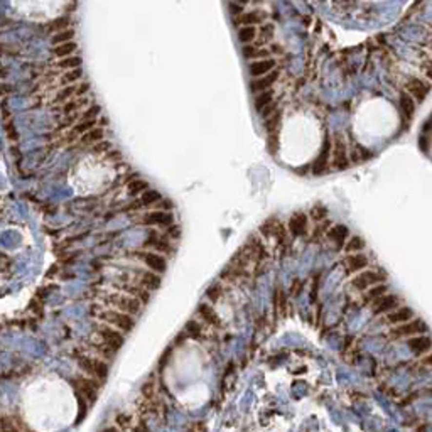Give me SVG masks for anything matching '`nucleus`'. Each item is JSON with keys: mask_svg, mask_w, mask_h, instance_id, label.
Here are the masks:
<instances>
[{"mask_svg": "<svg viewBox=\"0 0 432 432\" xmlns=\"http://www.w3.org/2000/svg\"><path fill=\"white\" fill-rule=\"evenodd\" d=\"M301 289H302V282L301 280H294V284H292V291H291L292 297H295V295L301 294Z\"/></svg>", "mask_w": 432, "mask_h": 432, "instance_id": "obj_55", "label": "nucleus"}, {"mask_svg": "<svg viewBox=\"0 0 432 432\" xmlns=\"http://www.w3.org/2000/svg\"><path fill=\"white\" fill-rule=\"evenodd\" d=\"M160 201H162V195L156 189H147L145 193H142V206H154V204H159Z\"/></svg>", "mask_w": 432, "mask_h": 432, "instance_id": "obj_31", "label": "nucleus"}, {"mask_svg": "<svg viewBox=\"0 0 432 432\" xmlns=\"http://www.w3.org/2000/svg\"><path fill=\"white\" fill-rule=\"evenodd\" d=\"M81 64H83V59L79 56H68V58H64V59H61L59 63H58V66H59L61 69H66V71L81 68Z\"/></svg>", "mask_w": 432, "mask_h": 432, "instance_id": "obj_39", "label": "nucleus"}, {"mask_svg": "<svg viewBox=\"0 0 432 432\" xmlns=\"http://www.w3.org/2000/svg\"><path fill=\"white\" fill-rule=\"evenodd\" d=\"M86 101H88L86 97H79L78 100H75V101H66V105L61 108V112L66 113V115H68V113H73L75 110H78V108H81L83 105H86Z\"/></svg>", "mask_w": 432, "mask_h": 432, "instance_id": "obj_45", "label": "nucleus"}, {"mask_svg": "<svg viewBox=\"0 0 432 432\" xmlns=\"http://www.w3.org/2000/svg\"><path fill=\"white\" fill-rule=\"evenodd\" d=\"M331 154H333V167H334V169L343 171L350 166L348 149H346V144H345V140H343L341 135H336V140L331 149Z\"/></svg>", "mask_w": 432, "mask_h": 432, "instance_id": "obj_14", "label": "nucleus"}, {"mask_svg": "<svg viewBox=\"0 0 432 432\" xmlns=\"http://www.w3.org/2000/svg\"><path fill=\"white\" fill-rule=\"evenodd\" d=\"M184 331H186V334H188L189 338H193V339H203L204 338L203 324L197 323V321H195V319L186 323Z\"/></svg>", "mask_w": 432, "mask_h": 432, "instance_id": "obj_29", "label": "nucleus"}, {"mask_svg": "<svg viewBox=\"0 0 432 432\" xmlns=\"http://www.w3.org/2000/svg\"><path fill=\"white\" fill-rule=\"evenodd\" d=\"M107 149H110V144H108V142H103V144H97V145H93V151H95V152H103V151H107Z\"/></svg>", "mask_w": 432, "mask_h": 432, "instance_id": "obj_56", "label": "nucleus"}, {"mask_svg": "<svg viewBox=\"0 0 432 432\" xmlns=\"http://www.w3.org/2000/svg\"><path fill=\"white\" fill-rule=\"evenodd\" d=\"M363 248H365V241H363V238H360L358 235L348 238L346 243H345V250H346L348 255H350V254H360Z\"/></svg>", "mask_w": 432, "mask_h": 432, "instance_id": "obj_30", "label": "nucleus"}, {"mask_svg": "<svg viewBox=\"0 0 432 432\" xmlns=\"http://www.w3.org/2000/svg\"><path fill=\"white\" fill-rule=\"evenodd\" d=\"M83 76V69L81 68H76V69H71V71H66L63 75V78H61V83H64V85H69L71 86V83L78 81V79H81Z\"/></svg>", "mask_w": 432, "mask_h": 432, "instance_id": "obj_43", "label": "nucleus"}, {"mask_svg": "<svg viewBox=\"0 0 432 432\" xmlns=\"http://www.w3.org/2000/svg\"><path fill=\"white\" fill-rule=\"evenodd\" d=\"M280 123V113H274L272 117H269V120H267V130H269V134H274V132H277V127H279Z\"/></svg>", "mask_w": 432, "mask_h": 432, "instance_id": "obj_49", "label": "nucleus"}, {"mask_svg": "<svg viewBox=\"0 0 432 432\" xmlns=\"http://www.w3.org/2000/svg\"><path fill=\"white\" fill-rule=\"evenodd\" d=\"M385 279H387L385 272H376V270H363V272L356 274V275L351 279V287H353L354 291L365 292V291H368L370 287H373V285L382 284Z\"/></svg>", "mask_w": 432, "mask_h": 432, "instance_id": "obj_9", "label": "nucleus"}, {"mask_svg": "<svg viewBox=\"0 0 432 432\" xmlns=\"http://www.w3.org/2000/svg\"><path fill=\"white\" fill-rule=\"evenodd\" d=\"M68 25H69L68 17H59V19L53 20L49 24V31H56V34H58V32L64 31V27H68Z\"/></svg>", "mask_w": 432, "mask_h": 432, "instance_id": "obj_48", "label": "nucleus"}, {"mask_svg": "<svg viewBox=\"0 0 432 432\" xmlns=\"http://www.w3.org/2000/svg\"><path fill=\"white\" fill-rule=\"evenodd\" d=\"M197 316L203 319L204 324L221 326V321H219V317H218V314H216V311L208 302H201L199 306H197Z\"/></svg>", "mask_w": 432, "mask_h": 432, "instance_id": "obj_24", "label": "nucleus"}, {"mask_svg": "<svg viewBox=\"0 0 432 432\" xmlns=\"http://www.w3.org/2000/svg\"><path fill=\"white\" fill-rule=\"evenodd\" d=\"M274 31H275V29H274V24H262V27H258V31H257V36L262 39V42H265V41H270V39H272Z\"/></svg>", "mask_w": 432, "mask_h": 432, "instance_id": "obj_46", "label": "nucleus"}, {"mask_svg": "<svg viewBox=\"0 0 432 432\" xmlns=\"http://www.w3.org/2000/svg\"><path fill=\"white\" fill-rule=\"evenodd\" d=\"M319 280H321V274H314L313 279V294H311V301H316L317 297V291H319Z\"/></svg>", "mask_w": 432, "mask_h": 432, "instance_id": "obj_51", "label": "nucleus"}, {"mask_svg": "<svg viewBox=\"0 0 432 432\" xmlns=\"http://www.w3.org/2000/svg\"><path fill=\"white\" fill-rule=\"evenodd\" d=\"M405 88H407V95L413 97L419 103L426 100L427 93H429V85H426V83H422L417 78H409L407 81H405Z\"/></svg>", "mask_w": 432, "mask_h": 432, "instance_id": "obj_20", "label": "nucleus"}, {"mask_svg": "<svg viewBox=\"0 0 432 432\" xmlns=\"http://www.w3.org/2000/svg\"><path fill=\"white\" fill-rule=\"evenodd\" d=\"M285 307H287V295L284 294L280 287H277L275 294H274V309L280 314H285Z\"/></svg>", "mask_w": 432, "mask_h": 432, "instance_id": "obj_36", "label": "nucleus"}, {"mask_svg": "<svg viewBox=\"0 0 432 432\" xmlns=\"http://www.w3.org/2000/svg\"><path fill=\"white\" fill-rule=\"evenodd\" d=\"M75 91H76V86H66V88H63V90L59 91V93L56 95V98H54V101H56V103H63V101H68L69 98L73 97V95H75Z\"/></svg>", "mask_w": 432, "mask_h": 432, "instance_id": "obj_47", "label": "nucleus"}, {"mask_svg": "<svg viewBox=\"0 0 432 432\" xmlns=\"http://www.w3.org/2000/svg\"><path fill=\"white\" fill-rule=\"evenodd\" d=\"M103 135H105L103 129H100V127H95V129H91L90 132H86V134L83 135L81 142H83V144H98V142L103 140Z\"/></svg>", "mask_w": 432, "mask_h": 432, "instance_id": "obj_33", "label": "nucleus"}, {"mask_svg": "<svg viewBox=\"0 0 432 432\" xmlns=\"http://www.w3.org/2000/svg\"><path fill=\"white\" fill-rule=\"evenodd\" d=\"M367 265H368V257L363 254H350L343 260V269H345L348 275L363 272V270L367 269Z\"/></svg>", "mask_w": 432, "mask_h": 432, "instance_id": "obj_16", "label": "nucleus"}, {"mask_svg": "<svg viewBox=\"0 0 432 432\" xmlns=\"http://www.w3.org/2000/svg\"><path fill=\"white\" fill-rule=\"evenodd\" d=\"M101 432H120V429H117V427H107V429H103Z\"/></svg>", "mask_w": 432, "mask_h": 432, "instance_id": "obj_57", "label": "nucleus"}, {"mask_svg": "<svg viewBox=\"0 0 432 432\" xmlns=\"http://www.w3.org/2000/svg\"><path fill=\"white\" fill-rule=\"evenodd\" d=\"M427 333V326L424 321L419 319H411L404 324H398L395 328H392L390 336L393 339H400V338H409V336H419V334H426Z\"/></svg>", "mask_w": 432, "mask_h": 432, "instance_id": "obj_11", "label": "nucleus"}, {"mask_svg": "<svg viewBox=\"0 0 432 432\" xmlns=\"http://www.w3.org/2000/svg\"><path fill=\"white\" fill-rule=\"evenodd\" d=\"M258 235L265 243L270 240L275 241L277 250H279L282 255H285L287 248L291 247V238H289L287 228H285L284 223H282L279 218H275V216H274V218H269L267 221H263L262 225H260Z\"/></svg>", "mask_w": 432, "mask_h": 432, "instance_id": "obj_2", "label": "nucleus"}, {"mask_svg": "<svg viewBox=\"0 0 432 432\" xmlns=\"http://www.w3.org/2000/svg\"><path fill=\"white\" fill-rule=\"evenodd\" d=\"M411 319H413V311L411 307H397V309L385 314V317H383V321H385L387 324H393V326L404 324Z\"/></svg>", "mask_w": 432, "mask_h": 432, "instance_id": "obj_21", "label": "nucleus"}, {"mask_svg": "<svg viewBox=\"0 0 432 432\" xmlns=\"http://www.w3.org/2000/svg\"><path fill=\"white\" fill-rule=\"evenodd\" d=\"M76 51V44L75 42H64V44H59V46H56L53 49V54L56 58H68V56H73V53Z\"/></svg>", "mask_w": 432, "mask_h": 432, "instance_id": "obj_34", "label": "nucleus"}, {"mask_svg": "<svg viewBox=\"0 0 432 432\" xmlns=\"http://www.w3.org/2000/svg\"><path fill=\"white\" fill-rule=\"evenodd\" d=\"M307 216H311V219H314V221H323V219H326V216H328V208L323 206V204H316V206L311 208Z\"/></svg>", "mask_w": 432, "mask_h": 432, "instance_id": "obj_44", "label": "nucleus"}, {"mask_svg": "<svg viewBox=\"0 0 432 432\" xmlns=\"http://www.w3.org/2000/svg\"><path fill=\"white\" fill-rule=\"evenodd\" d=\"M100 301L105 307L113 311H118V313L129 314V316H137L142 309V304L137 301V299L130 297L127 294H122V292H105V294L100 295Z\"/></svg>", "mask_w": 432, "mask_h": 432, "instance_id": "obj_3", "label": "nucleus"}, {"mask_svg": "<svg viewBox=\"0 0 432 432\" xmlns=\"http://www.w3.org/2000/svg\"><path fill=\"white\" fill-rule=\"evenodd\" d=\"M73 38H75V31H73V29H64V31L54 34L51 42H53L54 46H59V44H64V42H71Z\"/></svg>", "mask_w": 432, "mask_h": 432, "instance_id": "obj_40", "label": "nucleus"}, {"mask_svg": "<svg viewBox=\"0 0 432 432\" xmlns=\"http://www.w3.org/2000/svg\"><path fill=\"white\" fill-rule=\"evenodd\" d=\"M95 125H97V120H85V122H79L76 123V127L73 129L71 135L73 137H76V135H85L86 132H90L91 129H95Z\"/></svg>", "mask_w": 432, "mask_h": 432, "instance_id": "obj_42", "label": "nucleus"}, {"mask_svg": "<svg viewBox=\"0 0 432 432\" xmlns=\"http://www.w3.org/2000/svg\"><path fill=\"white\" fill-rule=\"evenodd\" d=\"M122 277L130 282H134V284L140 285L142 289H145V291H149V292L157 291V289L160 287V284H162L160 275L151 272V270H132V272H129V274H123Z\"/></svg>", "mask_w": 432, "mask_h": 432, "instance_id": "obj_7", "label": "nucleus"}, {"mask_svg": "<svg viewBox=\"0 0 432 432\" xmlns=\"http://www.w3.org/2000/svg\"><path fill=\"white\" fill-rule=\"evenodd\" d=\"M409 348H411L412 353L415 354H426L427 351L431 350V339L427 334H419L417 338L409 339Z\"/></svg>", "mask_w": 432, "mask_h": 432, "instance_id": "obj_27", "label": "nucleus"}, {"mask_svg": "<svg viewBox=\"0 0 432 432\" xmlns=\"http://www.w3.org/2000/svg\"><path fill=\"white\" fill-rule=\"evenodd\" d=\"M97 341H101L103 345L110 346L112 350H120V348L123 346V343H125V334L120 331H117V329L110 328V326L100 323L95 326V338Z\"/></svg>", "mask_w": 432, "mask_h": 432, "instance_id": "obj_6", "label": "nucleus"}, {"mask_svg": "<svg viewBox=\"0 0 432 432\" xmlns=\"http://www.w3.org/2000/svg\"><path fill=\"white\" fill-rule=\"evenodd\" d=\"M385 294H387V285H383V284L373 285V287H370L368 291H365L363 302L365 304H375L382 295H385Z\"/></svg>", "mask_w": 432, "mask_h": 432, "instance_id": "obj_28", "label": "nucleus"}, {"mask_svg": "<svg viewBox=\"0 0 432 432\" xmlns=\"http://www.w3.org/2000/svg\"><path fill=\"white\" fill-rule=\"evenodd\" d=\"M142 223L147 226H159V228H169L174 223V216L169 211H151L142 216Z\"/></svg>", "mask_w": 432, "mask_h": 432, "instance_id": "obj_15", "label": "nucleus"}, {"mask_svg": "<svg viewBox=\"0 0 432 432\" xmlns=\"http://www.w3.org/2000/svg\"><path fill=\"white\" fill-rule=\"evenodd\" d=\"M71 385L76 393H78V398L91 404V402L97 400L101 383L95 382L93 378H88V376H75V378L71 380Z\"/></svg>", "mask_w": 432, "mask_h": 432, "instance_id": "obj_5", "label": "nucleus"}, {"mask_svg": "<svg viewBox=\"0 0 432 432\" xmlns=\"http://www.w3.org/2000/svg\"><path fill=\"white\" fill-rule=\"evenodd\" d=\"M274 100V91L272 90H267V91H262V93H258L257 97H255V108L258 110V112H263V108H267L270 103H272Z\"/></svg>", "mask_w": 432, "mask_h": 432, "instance_id": "obj_32", "label": "nucleus"}, {"mask_svg": "<svg viewBox=\"0 0 432 432\" xmlns=\"http://www.w3.org/2000/svg\"><path fill=\"white\" fill-rule=\"evenodd\" d=\"M400 307V299L393 294H385L373 304V314L375 316H382V314H389L393 309Z\"/></svg>", "mask_w": 432, "mask_h": 432, "instance_id": "obj_17", "label": "nucleus"}, {"mask_svg": "<svg viewBox=\"0 0 432 432\" xmlns=\"http://www.w3.org/2000/svg\"><path fill=\"white\" fill-rule=\"evenodd\" d=\"M166 236L167 238H174V240H176V238L181 236V228H179V226H173V225H171L169 228L166 230Z\"/></svg>", "mask_w": 432, "mask_h": 432, "instance_id": "obj_53", "label": "nucleus"}, {"mask_svg": "<svg viewBox=\"0 0 432 432\" xmlns=\"http://www.w3.org/2000/svg\"><path fill=\"white\" fill-rule=\"evenodd\" d=\"M277 145H279V135H277V132H274V134H269V151L275 152L277 151Z\"/></svg>", "mask_w": 432, "mask_h": 432, "instance_id": "obj_52", "label": "nucleus"}, {"mask_svg": "<svg viewBox=\"0 0 432 432\" xmlns=\"http://www.w3.org/2000/svg\"><path fill=\"white\" fill-rule=\"evenodd\" d=\"M112 287H113V291L122 292V294H127V295H130V297L137 299L142 306H144L145 302H149V299H151V292L145 291V289H142L140 285L134 284V282L123 279V277H120V280L113 282Z\"/></svg>", "mask_w": 432, "mask_h": 432, "instance_id": "obj_10", "label": "nucleus"}, {"mask_svg": "<svg viewBox=\"0 0 432 432\" xmlns=\"http://www.w3.org/2000/svg\"><path fill=\"white\" fill-rule=\"evenodd\" d=\"M98 113H100V107L97 105V107H91L88 112L83 113V117H85V120H95V117H97Z\"/></svg>", "mask_w": 432, "mask_h": 432, "instance_id": "obj_54", "label": "nucleus"}, {"mask_svg": "<svg viewBox=\"0 0 432 432\" xmlns=\"http://www.w3.org/2000/svg\"><path fill=\"white\" fill-rule=\"evenodd\" d=\"M285 228H287L289 235L294 236V238L306 236L307 232H309V216H307L306 213H302V211L294 213L291 218H289V223Z\"/></svg>", "mask_w": 432, "mask_h": 432, "instance_id": "obj_13", "label": "nucleus"}, {"mask_svg": "<svg viewBox=\"0 0 432 432\" xmlns=\"http://www.w3.org/2000/svg\"><path fill=\"white\" fill-rule=\"evenodd\" d=\"M262 22H263V14L262 12H240L235 17V25H236V27H247V25L255 27V25L262 24Z\"/></svg>", "mask_w": 432, "mask_h": 432, "instance_id": "obj_25", "label": "nucleus"}, {"mask_svg": "<svg viewBox=\"0 0 432 432\" xmlns=\"http://www.w3.org/2000/svg\"><path fill=\"white\" fill-rule=\"evenodd\" d=\"M206 297L210 302H218L223 297V284L221 282H215L206 289Z\"/></svg>", "mask_w": 432, "mask_h": 432, "instance_id": "obj_38", "label": "nucleus"}, {"mask_svg": "<svg viewBox=\"0 0 432 432\" xmlns=\"http://www.w3.org/2000/svg\"><path fill=\"white\" fill-rule=\"evenodd\" d=\"M255 38H257V27L247 25V27L238 29V39L243 44H250L252 41H255Z\"/></svg>", "mask_w": 432, "mask_h": 432, "instance_id": "obj_37", "label": "nucleus"}, {"mask_svg": "<svg viewBox=\"0 0 432 432\" xmlns=\"http://www.w3.org/2000/svg\"><path fill=\"white\" fill-rule=\"evenodd\" d=\"M275 68V61L267 58V59H257L254 63H250V75L254 78H258V76H263L267 73H270Z\"/></svg>", "mask_w": 432, "mask_h": 432, "instance_id": "obj_26", "label": "nucleus"}, {"mask_svg": "<svg viewBox=\"0 0 432 432\" xmlns=\"http://www.w3.org/2000/svg\"><path fill=\"white\" fill-rule=\"evenodd\" d=\"M144 247H145V250L149 248V252L154 250L156 254L164 255V257H167V255H171L174 252L173 243H171L169 238H167L166 235H162V233H157V232L149 233V236L144 240Z\"/></svg>", "mask_w": 432, "mask_h": 432, "instance_id": "obj_12", "label": "nucleus"}, {"mask_svg": "<svg viewBox=\"0 0 432 432\" xmlns=\"http://www.w3.org/2000/svg\"><path fill=\"white\" fill-rule=\"evenodd\" d=\"M348 235H350V232H348V228H346L345 225H334V226H331L328 232H326V236H328V240H331L333 243H334V247L338 248V250L346 243Z\"/></svg>", "mask_w": 432, "mask_h": 432, "instance_id": "obj_22", "label": "nucleus"}, {"mask_svg": "<svg viewBox=\"0 0 432 432\" xmlns=\"http://www.w3.org/2000/svg\"><path fill=\"white\" fill-rule=\"evenodd\" d=\"M147 189H151V186H149V182L144 181V179H134L129 184L130 195H142V193H145Z\"/></svg>", "mask_w": 432, "mask_h": 432, "instance_id": "obj_41", "label": "nucleus"}, {"mask_svg": "<svg viewBox=\"0 0 432 432\" xmlns=\"http://www.w3.org/2000/svg\"><path fill=\"white\" fill-rule=\"evenodd\" d=\"M88 350H90V354H93V356L100 358V360L107 361V363H112L113 360H115L117 356V351L112 350L110 346L103 345L101 341H97V339H91L90 346H88Z\"/></svg>", "mask_w": 432, "mask_h": 432, "instance_id": "obj_18", "label": "nucleus"}, {"mask_svg": "<svg viewBox=\"0 0 432 432\" xmlns=\"http://www.w3.org/2000/svg\"><path fill=\"white\" fill-rule=\"evenodd\" d=\"M279 79V71L277 69H272L270 71V75H267L265 78H260V79H255V81H252V91L254 93H262V91H267L270 90L274 85H275V81Z\"/></svg>", "mask_w": 432, "mask_h": 432, "instance_id": "obj_23", "label": "nucleus"}, {"mask_svg": "<svg viewBox=\"0 0 432 432\" xmlns=\"http://www.w3.org/2000/svg\"><path fill=\"white\" fill-rule=\"evenodd\" d=\"M78 367L85 375H88V378H93L95 382L103 383L108 376L110 372V365L107 361L100 360V358L93 356L90 353H83L78 356Z\"/></svg>", "mask_w": 432, "mask_h": 432, "instance_id": "obj_4", "label": "nucleus"}, {"mask_svg": "<svg viewBox=\"0 0 432 432\" xmlns=\"http://www.w3.org/2000/svg\"><path fill=\"white\" fill-rule=\"evenodd\" d=\"M134 257L137 260H140L145 267H147L151 272L157 274H164L167 270V258L164 255H159L156 252H149V250H135Z\"/></svg>", "mask_w": 432, "mask_h": 432, "instance_id": "obj_8", "label": "nucleus"}, {"mask_svg": "<svg viewBox=\"0 0 432 432\" xmlns=\"http://www.w3.org/2000/svg\"><path fill=\"white\" fill-rule=\"evenodd\" d=\"M258 51H260V47L257 46V44H247V46L243 47V56L245 58H255V59H257Z\"/></svg>", "mask_w": 432, "mask_h": 432, "instance_id": "obj_50", "label": "nucleus"}, {"mask_svg": "<svg viewBox=\"0 0 432 432\" xmlns=\"http://www.w3.org/2000/svg\"><path fill=\"white\" fill-rule=\"evenodd\" d=\"M329 157H331V142H329V138L326 137L323 149H321L319 156L316 157V160H314V164H313V174L314 176H319V174L326 173L328 164H329Z\"/></svg>", "mask_w": 432, "mask_h": 432, "instance_id": "obj_19", "label": "nucleus"}, {"mask_svg": "<svg viewBox=\"0 0 432 432\" xmlns=\"http://www.w3.org/2000/svg\"><path fill=\"white\" fill-rule=\"evenodd\" d=\"M400 108H402V112L405 113L407 118H412L413 112H415V103H413L411 95H407V93L400 95Z\"/></svg>", "mask_w": 432, "mask_h": 432, "instance_id": "obj_35", "label": "nucleus"}, {"mask_svg": "<svg viewBox=\"0 0 432 432\" xmlns=\"http://www.w3.org/2000/svg\"><path fill=\"white\" fill-rule=\"evenodd\" d=\"M91 314H93L100 323L107 324L110 328L123 333V334L130 333L135 326V317L129 316V314L118 313V311L108 309V307L105 306H98V304L91 307Z\"/></svg>", "mask_w": 432, "mask_h": 432, "instance_id": "obj_1", "label": "nucleus"}]
</instances>
